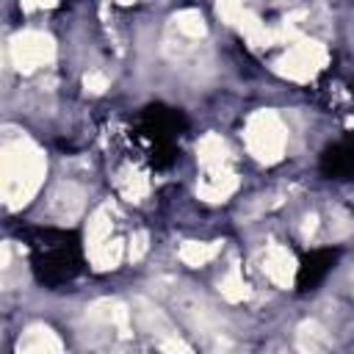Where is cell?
Here are the masks:
<instances>
[{
  "instance_id": "2",
  "label": "cell",
  "mask_w": 354,
  "mask_h": 354,
  "mask_svg": "<svg viewBox=\"0 0 354 354\" xmlns=\"http://www.w3.org/2000/svg\"><path fill=\"white\" fill-rule=\"evenodd\" d=\"M188 130V119L180 108L152 102L144 105L136 119V138L144 144L147 160L155 169H166L177 158V138Z\"/></svg>"
},
{
  "instance_id": "3",
  "label": "cell",
  "mask_w": 354,
  "mask_h": 354,
  "mask_svg": "<svg viewBox=\"0 0 354 354\" xmlns=\"http://www.w3.org/2000/svg\"><path fill=\"white\" fill-rule=\"evenodd\" d=\"M337 257H340V252L332 249V246L310 249L307 254H301V260H299V271H296V290H299V293H310V290H315V288L326 279V274L335 268Z\"/></svg>"
},
{
  "instance_id": "4",
  "label": "cell",
  "mask_w": 354,
  "mask_h": 354,
  "mask_svg": "<svg viewBox=\"0 0 354 354\" xmlns=\"http://www.w3.org/2000/svg\"><path fill=\"white\" fill-rule=\"evenodd\" d=\"M321 174L329 180H354V133L324 149Z\"/></svg>"
},
{
  "instance_id": "1",
  "label": "cell",
  "mask_w": 354,
  "mask_h": 354,
  "mask_svg": "<svg viewBox=\"0 0 354 354\" xmlns=\"http://www.w3.org/2000/svg\"><path fill=\"white\" fill-rule=\"evenodd\" d=\"M19 238L28 246V263L39 285L61 288L83 271V243L75 230L25 227Z\"/></svg>"
}]
</instances>
